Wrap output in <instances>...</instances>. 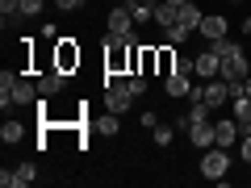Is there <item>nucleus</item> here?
<instances>
[{"mask_svg": "<svg viewBox=\"0 0 251 188\" xmlns=\"http://www.w3.org/2000/svg\"><path fill=\"white\" fill-rule=\"evenodd\" d=\"M230 117L239 121V130H251V96H234L230 100Z\"/></svg>", "mask_w": 251, "mask_h": 188, "instance_id": "4468645a", "label": "nucleus"}, {"mask_svg": "<svg viewBox=\"0 0 251 188\" xmlns=\"http://www.w3.org/2000/svg\"><path fill=\"white\" fill-rule=\"evenodd\" d=\"M184 134H188V142L197 146V151H209V146H214V121H197V125H188Z\"/></svg>", "mask_w": 251, "mask_h": 188, "instance_id": "0eeeda50", "label": "nucleus"}, {"mask_svg": "<svg viewBox=\"0 0 251 188\" xmlns=\"http://www.w3.org/2000/svg\"><path fill=\"white\" fill-rule=\"evenodd\" d=\"M54 9H63V13H75V9H80V0H54Z\"/></svg>", "mask_w": 251, "mask_h": 188, "instance_id": "bb28decb", "label": "nucleus"}, {"mask_svg": "<svg viewBox=\"0 0 251 188\" xmlns=\"http://www.w3.org/2000/svg\"><path fill=\"white\" fill-rule=\"evenodd\" d=\"M184 38H188V29H184V25H168V42H172V46L184 42Z\"/></svg>", "mask_w": 251, "mask_h": 188, "instance_id": "b1692460", "label": "nucleus"}, {"mask_svg": "<svg viewBox=\"0 0 251 188\" xmlns=\"http://www.w3.org/2000/svg\"><path fill=\"white\" fill-rule=\"evenodd\" d=\"M226 171H230V151L226 146H209V151H201V176L205 180H226Z\"/></svg>", "mask_w": 251, "mask_h": 188, "instance_id": "f257e3e1", "label": "nucleus"}, {"mask_svg": "<svg viewBox=\"0 0 251 188\" xmlns=\"http://www.w3.org/2000/svg\"><path fill=\"white\" fill-rule=\"evenodd\" d=\"M122 113H100V117H92V130L97 134H105V138H113L117 130H122V121H117Z\"/></svg>", "mask_w": 251, "mask_h": 188, "instance_id": "f3484780", "label": "nucleus"}, {"mask_svg": "<svg viewBox=\"0 0 251 188\" xmlns=\"http://www.w3.org/2000/svg\"><path fill=\"white\" fill-rule=\"evenodd\" d=\"M159 71H163V75L176 71V54H172V50H159Z\"/></svg>", "mask_w": 251, "mask_h": 188, "instance_id": "4be33fe9", "label": "nucleus"}, {"mask_svg": "<svg viewBox=\"0 0 251 188\" xmlns=\"http://www.w3.org/2000/svg\"><path fill=\"white\" fill-rule=\"evenodd\" d=\"M138 21H134V13L126 9V4H117V9H109V34H122V38H130V42H138Z\"/></svg>", "mask_w": 251, "mask_h": 188, "instance_id": "7ed1b4c3", "label": "nucleus"}, {"mask_svg": "<svg viewBox=\"0 0 251 188\" xmlns=\"http://www.w3.org/2000/svg\"><path fill=\"white\" fill-rule=\"evenodd\" d=\"M34 180H38V167L34 163H21V167H13V171L0 176V184L4 188H25V184H34Z\"/></svg>", "mask_w": 251, "mask_h": 188, "instance_id": "39448f33", "label": "nucleus"}, {"mask_svg": "<svg viewBox=\"0 0 251 188\" xmlns=\"http://www.w3.org/2000/svg\"><path fill=\"white\" fill-rule=\"evenodd\" d=\"M197 75H205V80H214V75H222V59H218L214 50H205V54H197Z\"/></svg>", "mask_w": 251, "mask_h": 188, "instance_id": "f8f14e48", "label": "nucleus"}, {"mask_svg": "<svg viewBox=\"0 0 251 188\" xmlns=\"http://www.w3.org/2000/svg\"><path fill=\"white\" fill-rule=\"evenodd\" d=\"M38 92H42V88H38L34 80H21V75H17V84H13V105H34Z\"/></svg>", "mask_w": 251, "mask_h": 188, "instance_id": "9b49d317", "label": "nucleus"}, {"mask_svg": "<svg viewBox=\"0 0 251 188\" xmlns=\"http://www.w3.org/2000/svg\"><path fill=\"white\" fill-rule=\"evenodd\" d=\"M243 34H251V17H243Z\"/></svg>", "mask_w": 251, "mask_h": 188, "instance_id": "c85d7f7f", "label": "nucleus"}, {"mask_svg": "<svg viewBox=\"0 0 251 188\" xmlns=\"http://www.w3.org/2000/svg\"><path fill=\"white\" fill-rule=\"evenodd\" d=\"M63 84H67V71H59V67H50V71L38 80V88H42V96H54V92H63Z\"/></svg>", "mask_w": 251, "mask_h": 188, "instance_id": "ddd939ff", "label": "nucleus"}, {"mask_svg": "<svg viewBox=\"0 0 251 188\" xmlns=\"http://www.w3.org/2000/svg\"><path fill=\"white\" fill-rule=\"evenodd\" d=\"M168 4H176V9H180V4H188V0H168Z\"/></svg>", "mask_w": 251, "mask_h": 188, "instance_id": "c756f323", "label": "nucleus"}, {"mask_svg": "<svg viewBox=\"0 0 251 188\" xmlns=\"http://www.w3.org/2000/svg\"><path fill=\"white\" fill-rule=\"evenodd\" d=\"M201 17H205V13H201L197 4L188 0V4H180V17H176V25H184L188 34H193V29H201Z\"/></svg>", "mask_w": 251, "mask_h": 188, "instance_id": "2eb2a0df", "label": "nucleus"}, {"mask_svg": "<svg viewBox=\"0 0 251 188\" xmlns=\"http://www.w3.org/2000/svg\"><path fill=\"white\" fill-rule=\"evenodd\" d=\"M54 67H59V71L80 67V46H75L72 38H63V42H59V50H54Z\"/></svg>", "mask_w": 251, "mask_h": 188, "instance_id": "423d86ee", "label": "nucleus"}, {"mask_svg": "<svg viewBox=\"0 0 251 188\" xmlns=\"http://www.w3.org/2000/svg\"><path fill=\"white\" fill-rule=\"evenodd\" d=\"M243 96H251V75H243Z\"/></svg>", "mask_w": 251, "mask_h": 188, "instance_id": "cd10ccee", "label": "nucleus"}, {"mask_svg": "<svg viewBox=\"0 0 251 188\" xmlns=\"http://www.w3.org/2000/svg\"><path fill=\"white\" fill-rule=\"evenodd\" d=\"M130 105H134V92H130V84H126V75L122 80H109L105 84V109L109 113H126Z\"/></svg>", "mask_w": 251, "mask_h": 188, "instance_id": "f03ea898", "label": "nucleus"}, {"mask_svg": "<svg viewBox=\"0 0 251 188\" xmlns=\"http://www.w3.org/2000/svg\"><path fill=\"white\" fill-rule=\"evenodd\" d=\"M214 146H239V121L234 117H222V121H214Z\"/></svg>", "mask_w": 251, "mask_h": 188, "instance_id": "20e7f679", "label": "nucleus"}, {"mask_svg": "<svg viewBox=\"0 0 251 188\" xmlns=\"http://www.w3.org/2000/svg\"><path fill=\"white\" fill-rule=\"evenodd\" d=\"M13 84H17V75H13V71L0 75V109H9V105H13Z\"/></svg>", "mask_w": 251, "mask_h": 188, "instance_id": "aec40b11", "label": "nucleus"}, {"mask_svg": "<svg viewBox=\"0 0 251 188\" xmlns=\"http://www.w3.org/2000/svg\"><path fill=\"white\" fill-rule=\"evenodd\" d=\"M201 38L205 42H214V38H226V17H201Z\"/></svg>", "mask_w": 251, "mask_h": 188, "instance_id": "dca6fc26", "label": "nucleus"}, {"mask_svg": "<svg viewBox=\"0 0 251 188\" xmlns=\"http://www.w3.org/2000/svg\"><path fill=\"white\" fill-rule=\"evenodd\" d=\"M163 92H168L172 100H176V96H188V92H193V80H188L184 71H172V75H163Z\"/></svg>", "mask_w": 251, "mask_h": 188, "instance_id": "1a4fd4ad", "label": "nucleus"}, {"mask_svg": "<svg viewBox=\"0 0 251 188\" xmlns=\"http://www.w3.org/2000/svg\"><path fill=\"white\" fill-rule=\"evenodd\" d=\"M80 4H88V0H80Z\"/></svg>", "mask_w": 251, "mask_h": 188, "instance_id": "7c9ffc66", "label": "nucleus"}, {"mask_svg": "<svg viewBox=\"0 0 251 188\" xmlns=\"http://www.w3.org/2000/svg\"><path fill=\"white\" fill-rule=\"evenodd\" d=\"M21 138H25V125H21V121H4V125H0V142H21Z\"/></svg>", "mask_w": 251, "mask_h": 188, "instance_id": "6ab92c4d", "label": "nucleus"}, {"mask_svg": "<svg viewBox=\"0 0 251 188\" xmlns=\"http://www.w3.org/2000/svg\"><path fill=\"white\" fill-rule=\"evenodd\" d=\"M239 151H243V163H251V130H243V142H239Z\"/></svg>", "mask_w": 251, "mask_h": 188, "instance_id": "393cba45", "label": "nucleus"}, {"mask_svg": "<svg viewBox=\"0 0 251 188\" xmlns=\"http://www.w3.org/2000/svg\"><path fill=\"white\" fill-rule=\"evenodd\" d=\"M197 121H209V105L205 100H188V113L176 121V130H188V125H197Z\"/></svg>", "mask_w": 251, "mask_h": 188, "instance_id": "9d476101", "label": "nucleus"}, {"mask_svg": "<svg viewBox=\"0 0 251 188\" xmlns=\"http://www.w3.org/2000/svg\"><path fill=\"white\" fill-rule=\"evenodd\" d=\"M205 100H209V109H218V105H230V88H226V80H222V75L205 80Z\"/></svg>", "mask_w": 251, "mask_h": 188, "instance_id": "6e6552de", "label": "nucleus"}, {"mask_svg": "<svg viewBox=\"0 0 251 188\" xmlns=\"http://www.w3.org/2000/svg\"><path fill=\"white\" fill-rule=\"evenodd\" d=\"M42 13V0H21V17H38Z\"/></svg>", "mask_w": 251, "mask_h": 188, "instance_id": "5701e85b", "label": "nucleus"}, {"mask_svg": "<svg viewBox=\"0 0 251 188\" xmlns=\"http://www.w3.org/2000/svg\"><path fill=\"white\" fill-rule=\"evenodd\" d=\"M151 138H155V146H168L172 138H176V130H172V125H163V121H159V125H155V130H151Z\"/></svg>", "mask_w": 251, "mask_h": 188, "instance_id": "412c9836", "label": "nucleus"}, {"mask_svg": "<svg viewBox=\"0 0 251 188\" xmlns=\"http://www.w3.org/2000/svg\"><path fill=\"white\" fill-rule=\"evenodd\" d=\"M143 125H147V130H155V125H159V113H155V109H143Z\"/></svg>", "mask_w": 251, "mask_h": 188, "instance_id": "a878e982", "label": "nucleus"}, {"mask_svg": "<svg viewBox=\"0 0 251 188\" xmlns=\"http://www.w3.org/2000/svg\"><path fill=\"white\" fill-rule=\"evenodd\" d=\"M176 17H180V9H176V4H168V0H159V4H155V21H159L163 29H168V25H176Z\"/></svg>", "mask_w": 251, "mask_h": 188, "instance_id": "a211bd4d", "label": "nucleus"}]
</instances>
